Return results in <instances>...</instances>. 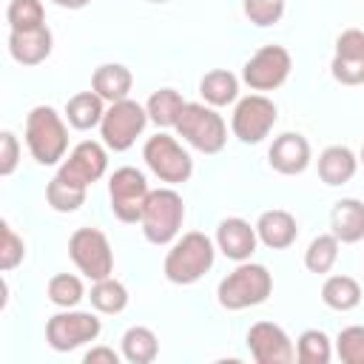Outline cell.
I'll return each instance as SVG.
<instances>
[{
	"instance_id": "cell-1",
	"label": "cell",
	"mask_w": 364,
	"mask_h": 364,
	"mask_svg": "<svg viewBox=\"0 0 364 364\" xmlns=\"http://www.w3.org/2000/svg\"><path fill=\"white\" fill-rule=\"evenodd\" d=\"M213 259H216V242L199 230H191L171 242L162 270L171 284H196L213 267Z\"/></svg>"
},
{
	"instance_id": "cell-2",
	"label": "cell",
	"mask_w": 364,
	"mask_h": 364,
	"mask_svg": "<svg viewBox=\"0 0 364 364\" xmlns=\"http://www.w3.org/2000/svg\"><path fill=\"white\" fill-rule=\"evenodd\" d=\"M26 148L40 165H57L68 151V125L51 105H34L26 117Z\"/></svg>"
},
{
	"instance_id": "cell-3",
	"label": "cell",
	"mask_w": 364,
	"mask_h": 364,
	"mask_svg": "<svg viewBox=\"0 0 364 364\" xmlns=\"http://www.w3.org/2000/svg\"><path fill=\"white\" fill-rule=\"evenodd\" d=\"M273 293V276L264 264L256 262H239L216 287V299L225 310H247L256 307L262 301H267V296Z\"/></svg>"
},
{
	"instance_id": "cell-4",
	"label": "cell",
	"mask_w": 364,
	"mask_h": 364,
	"mask_svg": "<svg viewBox=\"0 0 364 364\" xmlns=\"http://www.w3.org/2000/svg\"><path fill=\"white\" fill-rule=\"evenodd\" d=\"M182 219H185L182 196L173 188H156L148 193L142 205L139 225L151 245H171L182 230Z\"/></svg>"
},
{
	"instance_id": "cell-5",
	"label": "cell",
	"mask_w": 364,
	"mask_h": 364,
	"mask_svg": "<svg viewBox=\"0 0 364 364\" xmlns=\"http://www.w3.org/2000/svg\"><path fill=\"white\" fill-rule=\"evenodd\" d=\"M176 136H182L191 148H196L202 154H219L228 142V125H225L222 114H216L213 105L188 102L176 122Z\"/></svg>"
},
{
	"instance_id": "cell-6",
	"label": "cell",
	"mask_w": 364,
	"mask_h": 364,
	"mask_svg": "<svg viewBox=\"0 0 364 364\" xmlns=\"http://www.w3.org/2000/svg\"><path fill=\"white\" fill-rule=\"evenodd\" d=\"M142 159L145 165L151 168V173L159 179V182H168V185H182L191 179L193 173V159L191 154L179 145L176 136L159 131L154 136L145 139L142 145Z\"/></svg>"
},
{
	"instance_id": "cell-7",
	"label": "cell",
	"mask_w": 364,
	"mask_h": 364,
	"mask_svg": "<svg viewBox=\"0 0 364 364\" xmlns=\"http://www.w3.org/2000/svg\"><path fill=\"white\" fill-rule=\"evenodd\" d=\"M148 111L145 105H139L136 100L125 97V100H117L105 108L102 114V122H100V136H102V145L111 148V151H128L136 136L145 131L148 125Z\"/></svg>"
},
{
	"instance_id": "cell-8",
	"label": "cell",
	"mask_w": 364,
	"mask_h": 364,
	"mask_svg": "<svg viewBox=\"0 0 364 364\" xmlns=\"http://www.w3.org/2000/svg\"><path fill=\"white\" fill-rule=\"evenodd\" d=\"M68 256L77 264V270L97 282L114 273V250L102 230L97 228H77L68 239Z\"/></svg>"
},
{
	"instance_id": "cell-9",
	"label": "cell",
	"mask_w": 364,
	"mask_h": 364,
	"mask_svg": "<svg viewBox=\"0 0 364 364\" xmlns=\"http://www.w3.org/2000/svg\"><path fill=\"white\" fill-rule=\"evenodd\" d=\"M100 333H102V321L94 313L74 310V307L54 313L46 321V341L57 353H71L82 344H91V341H97Z\"/></svg>"
},
{
	"instance_id": "cell-10",
	"label": "cell",
	"mask_w": 364,
	"mask_h": 364,
	"mask_svg": "<svg viewBox=\"0 0 364 364\" xmlns=\"http://www.w3.org/2000/svg\"><path fill=\"white\" fill-rule=\"evenodd\" d=\"M290 68H293V57L284 46H262L245 65H242V82L256 91V94H264V91H276L279 85L287 82L290 77Z\"/></svg>"
},
{
	"instance_id": "cell-11",
	"label": "cell",
	"mask_w": 364,
	"mask_h": 364,
	"mask_svg": "<svg viewBox=\"0 0 364 364\" xmlns=\"http://www.w3.org/2000/svg\"><path fill=\"white\" fill-rule=\"evenodd\" d=\"M276 119H279V108L270 97L247 94V97L236 100V108H233V117H230V131L239 142L256 145L273 131Z\"/></svg>"
},
{
	"instance_id": "cell-12",
	"label": "cell",
	"mask_w": 364,
	"mask_h": 364,
	"mask_svg": "<svg viewBox=\"0 0 364 364\" xmlns=\"http://www.w3.org/2000/svg\"><path fill=\"white\" fill-rule=\"evenodd\" d=\"M151 188H148V179L142 171L131 168V165H122L111 173L108 179V196H111V210L119 222H139L142 219V205L148 199Z\"/></svg>"
},
{
	"instance_id": "cell-13",
	"label": "cell",
	"mask_w": 364,
	"mask_h": 364,
	"mask_svg": "<svg viewBox=\"0 0 364 364\" xmlns=\"http://www.w3.org/2000/svg\"><path fill=\"white\" fill-rule=\"evenodd\" d=\"M108 168V151L105 145L94 142V139H82L80 145H74L68 151V156L60 162L57 176H63L65 182L77 185V188H91L97 179H102Z\"/></svg>"
},
{
	"instance_id": "cell-14",
	"label": "cell",
	"mask_w": 364,
	"mask_h": 364,
	"mask_svg": "<svg viewBox=\"0 0 364 364\" xmlns=\"http://www.w3.org/2000/svg\"><path fill=\"white\" fill-rule=\"evenodd\" d=\"M247 350L256 364H290L296 361V347L284 327L273 321H256L247 330Z\"/></svg>"
},
{
	"instance_id": "cell-15",
	"label": "cell",
	"mask_w": 364,
	"mask_h": 364,
	"mask_svg": "<svg viewBox=\"0 0 364 364\" xmlns=\"http://www.w3.org/2000/svg\"><path fill=\"white\" fill-rule=\"evenodd\" d=\"M330 74L341 85H364V31L361 28H344L336 37Z\"/></svg>"
},
{
	"instance_id": "cell-16",
	"label": "cell",
	"mask_w": 364,
	"mask_h": 364,
	"mask_svg": "<svg viewBox=\"0 0 364 364\" xmlns=\"http://www.w3.org/2000/svg\"><path fill=\"white\" fill-rule=\"evenodd\" d=\"M267 162L273 171L284 173V176H296L301 171H307L310 165V142L304 134L299 131H284L273 139L270 151H267Z\"/></svg>"
},
{
	"instance_id": "cell-17",
	"label": "cell",
	"mask_w": 364,
	"mask_h": 364,
	"mask_svg": "<svg viewBox=\"0 0 364 364\" xmlns=\"http://www.w3.org/2000/svg\"><path fill=\"white\" fill-rule=\"evenodd\" d=\"M259 245V236H256V225H250L247 219L242 216H228L219 222L216 228V247L233 259V262H247L253 256Z\"/></svg>"
},
{
	"instance_id": "cell-18",
	"label": "cell",
	"mask_w": 364,
	"mask_h": 364,
	"mask_svg": "<svg viewBox=\"0 0 364 364\" xmlns=\"http://www.w3.org/2000/svg\"><path fill=\"white\" fill-rule=\"evenodd\" d=\"M51 48H54V37H51L48 26L26 28V31H9V54L20 65H40L43 60H48Z\"/></svg>"
},
{
	"instance_id": "cell-19",
	"label": "cell",
	"mask_w": 364,
	"mask_h": 364,
	"mask_svg": "<svg viewBox=\"0 0 364 364\" xmlns=\"http://www.w3.org/2000/svg\"><path fill=\"white\" fill-rule=\"evenodd\" d=\"M256 236L264 247L270 250H284L296 242L299 236V225H296V216L290 210H282V208H270L264 213H259L256 219Z\"/></svg>"
},
{
	"instance_id": "cell-20",
	"label": "cell",
	"mask_w": 364,
	"mask_h": 364,
	"mask_svg": "<svg viewBox=\"0 0 364 364\" xmlns=\"http://www.w3.org/2000/svg\"><path fill=\"white\" fill-rule=\"evenodd\" d=\"M330 233L341 245H355L364 239V202L361 199H338L330 210Z\"/></svg>"
},
{
	"instance_id": "cell-21",
	"label": "cell",
	"mask_w": 364,
	"mask_h": 364,
	"mask_svg": "<svg viewBox=\"0 0 364 364\" xmlns=\"http://www.w3.org/2000/svg\"><path fill=\"white\" fill-rule=\"evenodd\" d=\"M131 85H134V74L122 63H102L91 74V91H97L105 102L125 100L131 94Z\"/></svg>"
},
{
	"instance_id": "cell-22",
	"label": "cell",
	"mask_w": 364,
	"mask_h": 364,
	"mask_svg": "<svg viewBox=\"0 0 364 364\" xmlns=\"http://www.w3.org/2000/svg\"><path fill=\"white\" fill-rule=\"evenodd\" d=\"M358 171V156L347 145H327L318 154V176L324 185H344L355 176Z\"/></svg>"
},
{
	"instance_id": "cell-23",
	"label": "cell",
	"mask_w": 364,
	"mask_h": 364,
	"mask_svg": "<svg viewBox=\"0 0 364 364\" xmlns=\"http://www.w3.org/2000/svg\"><path fill=\"white\" fill-rule=\"evenodd\" d=\"M102 114H105V100L97 91H80L65 102V119L77 131L97 128L102 122Z\"/></svg>"
},
{
	"instance_id": "cell-24",
	"label": "cell",
	"mask_w": 364,
	"mask_h": 364,
	"mask_svg": "<svg viewBox=\"0 0 364 364\" xmlns=\"http://www.w3.org/2000/svg\"><path fill=\"white\" fill-rule=\"evenodd\" d=\"M199 94L213 108L230 105L239 97V77L233 71H228V68H213L199 80Z\"/></svg>"
},
{
	"instance_id": "cell-25",
	"label": "cell",
	"mask_w": 364,
	"mask_h": 364,
	"mask_svg": "<svg viewBox=\"0 0 364 364\" xmlns=\"http://www.w3.org/2000/svg\"><path fill=\"white\" fill-rule=\"evenodd\" d=\"M185 97L176 91V88H159L148 97L145 102V111H148V119L159 128H176L182 111H185Z\"/></svg>"
},
{
	"instance_id": "cell-26",
	"label": "cell",
	"mask_w": 364,
	"mask_h": 364,
	"mask_svg": "<svg viewBox=\"0 0 364 364\" xmlns=\"http://www.w3.org/2000/svg\"><path fill=\"white\" fill-rule=\"evenodd\" d=\"M321 301L330 310L347 313V310H353V307L361 304V284L353 276H344V273L327 276L324 284H321Z\"/></svg>"
},
{
	"instance_id": "cell-27",
	"label": "cell",
	"mask_w": 364,
	"mask_h": 364,
	"mask_svg": "<svg viewBox=\"0 0 364 364\" xmlns=\"http://www.w3.org/2000/svg\"><path fill=\"white\" fill-rule=\"evenodd\" d=\"M159 355V338L151 327L134 324L122 333V358L131 364H151Z\"/></svg>"
},
{
	"instance_id": "cell-28",
	"label": "cell",
	"mask_w": 364,
	"mask_h": 364,
	"mask_svg": "<svg viewBox=\"0 0 364 364\" xmlns=\"http://www.w3.org/2000/svg\"><path fill=\"white\" fill-rule=\"evenodd\" d=\"M88 299H91V307H94L97 313H105V316H117V313H122V310L128 307V290H125V284H122L119 279H114V276L97 279V282L91 284Z\"/></svg>"
},
{
	"instance_id": "cell-29",
	"label": "cell",
	"mask_w": 364,
	"mask_h": 364,
	"mask_svg": "<svg viewBox=\"0 0 364 364\" xmlns=\"http://www.w3.org/2000/svg\"><path fill=\"white\" fill-rule=\"evenodd\" d=\"M338 247H341V242L333 233H318L304 250V267L316 276L330 273L338 262Z\"/></svg>"
},
{
	"instance_id": "cell-30",
	"label": "cell",
	"mask_w": 364,
	"mask_h": 364,
	"mask_svg": "<svg viewBox=\"0 0 364 364\" xmlns=\"http://www.w3.org/2000/svg\"><path fill=\"white\" fill-rule=\"evenodd\" d=\"M85 193H88L85 188H77V185L65 182V179L57 176V173H54V179L46 185V202H48V208L57 210V213H74V210H80L82 202H85Z\"/></svg>"
},
{
	"instance_id": "cell-31",
	"label": "cell",
	"mask_w": 364,
	"mask_h": 364,
	"mask_svg": "<svg viewBox=\"0 0 364 364\" xmlns=\"http://www.w3.org/2000/svg\"><path fill=\"white\" fill-rule=\"evenodd\" d=\"M46 296H48L51 304L68 310V307H77L85 299V287H82V279L80 276H74V273H57V276L48 279Z\"/></svg>"
},
{
	"instance_id": "cell-32",
	"label": "cell",
	"mask_w": 364,
	"mask_h": 364,
	"mask_svg": "<svg viewBox=\"0 0 364 364\" xmlns=\"http://www.w3.org/2000/svg\"><path fill=\"white\" fill-rule=\"evenodd\" d=\"M333 358V344L324 330H304L296 341V361L299 364H327Z\"/></svg>"
},
{
	"instance_id": "cell-33",
	"label": "cell",
	"mask_w": 364,
	"mask_h": 364,
	"mask_svg": "<svg viewBox=\"0 0 364 364\" xmlns=\"http://www.w3.org/2000/svg\"><path fill=\"white\" fill-rule=\"evenodd\" d=\"M6 20H9L11 31L40 28V26H46V9L40 0H11L6 9Z\"/></svg>"
},
{
	"instance_id": "cell-34",
	"label": "cell",
	"mask_w": 364,
	"mask_h": 364,
	"mask_svg": "<svg viewBox=\"0 0 364 364\" xmlns=\"http://www.w3.org/2000/svg\"><path fill=\"white\" fill-rule=\"evenodd\" d=\"M242 11L253 26L267 28L284 17V0H242Z\"/></svg>"
},
{
	"instance_id": "cell-35",
	"label": "cell",
	"mask_w": 364,
	"mask_h": 364,
	"mask_svg": "<svg viewBox=\"0 0 364 364\" xmlns=\"http://www.w3.org/2000/svg\"><path fill=\"white\" fill-rule=\"evenodd\" d=\"M336 355L344 364H364V327L353 324L336 336Z\"/></svg>"
},
{
	"instance_id": "cell-36",
	"label": "cell",
	"mask_w": 364,
	"mask_h": 364,
	"mask_svg": "<svg viewBox=\"0 0 364 364\" xmlns=\"http://www.w3.org/2000/svg\"><path fill=\"white\" fill-rule=\"evenodd\" d=\"M26 259V242L14 233V228L9 222L0 225V270L9 273L14 270L20 262Z\"/></svg>"
},
{
	"instance_id": "cell-37",
	"label": "cell",
	"mask_w": 364,
	"mask_h": 364,
	"mask_svg": "<svg viewBox=\"0 0 364 364\" xmlns=\"http://www.w3.org/2000/svg\"><path fill=\"white\" fill-rule=\"evenodd\" d=\"M20 162V142L11 131L0 134V176H11Z\"/></svg>"
},
{
	"instance_id": "cell-38",
	"label": "cell",
	"mask_w": 364,
	"mask_h": 364,
	"mask_svg": "<svg viewBox=\"0 0 364 364\" xmlns=\"http://www.w3.org/2000/svg\"><path fill=\"white\" fill-rule=\"evenodd\" d=\"M85 364H119V353L114 347H105V344H97L91 347L85 355H82Z\"/></svg>"
},
{
	"instance_id": "cell-39",
	"label": "cell",
	"mask_w": 364,
	"mask_h": 364,
	"mask_svg": "<svg viewBox=\"0 0 364 364\" xmlns=\"http://www.w3.org/2000/svg\"><path fill=\"white\" fill-rule=\"evenodd\" d=\"M54 6H60V9H71V11H77V9H85L91 0H51Z\"/></svg>"
},
{
	"instance_id": "cell-40",
	"label": "cell",
	"mask_w": 364,
	"mask_h": 364,
	"mask_svg": "<svg viewBox=\"0 0 364 364\" xmlns=\"http://www.w3.org/2000/svg\"><path fill=\"white\" fill-rule=\"evenodd\" d=\"M148 3H168V0H148Z\"/></svg>"
},
{
	"instance_id": "cell-41",
	"label": "cell",
	"mask_w": 364,
	"mask_h": 364,
	"mask_svg": "<svg viewBox=\"0 0 364 364\" xmlns=\"http://www.w3.org/2000/svg\"><path fill=\"white\" fill-rule=\"evenodd\" d=\"M361 165H364V145H361Z\"/></svg>"
}]
</instances>
